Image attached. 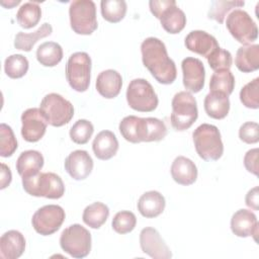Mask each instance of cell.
Here are the masks:
<instances>
[{
	"label": "cell",
	"instance_id": "7bdbcfd3",
	"mask_svg": "<svg viewBox=\"0 0 259 259\" xmlns=\"http://www.w3.org/2000/svg\"><path fill=\"white\" fill-rule=\"evenodd\" d=\"M245 203L247 206L254 210L259 209V187L255 186L250 189L245 197Z\"/></svg>",
	"mask_w": 259,
	"mask_h": 259
},
{
	"label": "cell",
	"instance_id": "1f68e13d",
	"mask_svg": "<svg viewBox=\"0 0 259 259\" xmlns=\"http://www.w3.org/2000/svg\"><path fill=\"white\" fill-rule=\"evenodd\" d=\"M102 17L111 23H117L123 19L126 13V2L123 0H102L100 2Z\"/></svg>",
	"mask_w": 259,
	"mask_h": 259
},
{
	"label": "cell",
	"instance_id": "4316f807",
	"mask_svg": "<svg viewBox=\"0 0 259 259\" xmlns=\"http://www.w3.org/2000/svg\"><path fill=\"white\" fill-rule=\"evenodd\" d=\"M42 166L44 157L40 152L35 150L22 152L16 161V170L22 178L38 173Z\"/></svg>",
	"mask_w": 259,
	"mask_h": 259
},
{
	"label": "cell",
	"instance_id": "f1b7e54d",
	"mask_svg": "<svg viewBox=\"0 0 259 259\" xmlns=\"http://www.w3.org/2000/svg\"><path fill=\"white\" fill-rule=\"evenodd\" d=\"M109 208L106 204L96 201L85 207L82 214L83 222L92 229H99L108 219Z\"/></svg>",
	"mask_w": 259,
	"mask_h": 259
},
{
	"label": "cell",
	"instance_id": "7402d4cb",
	"mask_svg": "<svg viewBox=\"0 0 259 259\" xmlns=\"http://www.w3.org/2000/svg\"><path fill=\"white\" fill-rule=\"evenodd\" d=\"M96 90L104 98L111 99L116 97L122 86L121 75L112 69L104 70L97 76Z\"/></svg>",
	"mask_w": 259,
	"mask_h": 259
},
{
	"label": "cell",
	"instance_id": "3957f363",
	"mask_svg": "<svg viewBox=\"0 0 259 259\" xmlns=\"http://www.w3.org/2000/svg\"><path fill=\"white\" fill-rule=\"evenodd\" d=\"M22 187L29 195L50 199L61 198L65 193L62 178L53 172H38L22 178Z\"/></svg>",
	"mask_w": 259,
	"mask_h": 259
},
{
	"label": "cell",
	"instance_id": "83f0119b",
	"mask_svg": "<svg viewBox=\"0 0 259 259\" xmlns=\"http://www.w3.org/2000/svg\"><path fill=\"white\" fill-rule=\"evenodd\" d=\"M52 32H53V27L48 22L42 23L38 29L30 33H25L20 31L15 35L14 48L20 51L30 52L38 39L51 35Z\"/></svg>",
	"mask_w": 259,
	"mask_h": 259
},
{
	"label": "cell",
	"instance_id": "cb8c5ba5",
	"mask_svg": "<svg viewBox=\"0 0 259 259\" xmlns=\"http://www.w3.org/2000/svg\"><path fill=\"white\" fill-rule=\"evenodd\" d=\"M165 197L156 190L147 191L139 198L138 210L140 213L147 218L153 219L160 215L165 209Z\"/></svg>",
	"mask_w": 259,
	"mask_h": 259
},
{
	"label": "cell",
	"instance_id": "603a6c76",
	"mask_svg": "<svg viewBox=\"0 0 259 259\" xmlns=\"http://www.w3.org/2000/svg\"><path fill=\"white\" fill-rule=\"evenodd\" d=\"M92 150L99 160H109L117 153L118 141L112 132L101 131L93 140Z\"/></svg>",
	"mask_w": 259,
	"mask_h": 259
},
{
	"label": "cell",
	"instance_id": "8fae6325",
	"mask_svg": "<svg viewBox=\"0 0 259 259\" xmlns=\"http://www.w3.org/2000/svg\"><path fill=\"white\" fill-rule=\"evenodd\" d=\"M60 246L74 258H84L91 250V234L79 224L66 228L60 237Z\"/></svg>",
	"mask_w": 259,
	"mask_h": 259
},
{
	"label": "cell",
	"instance_id": "ee69618b",
	"mask_svg": "<svg viewBox=\"0 0 259 259\" xmlns=\"http://www.w3.org/2000/svg\"><path fill=\"white\" fill-rule=\"evenodd\" d=\"M11 179H12V174H11L10 168L6 164L1 163V186H0V188L1 189L6 188L10 184Z\"/></svg>",
	"mask_w": 259,
	"mask_h": 259
},
{
	"label": "cell",
	"instance_id": "ac0fdd59",
	"mask_svg": "<svg viewBox=\"0 0 259 259\" xmlns=\"http://www.w3.org/2000/svg\"><path fill=\"white\" fill-rule=\"evenodd\" d=\"M231 230L234 235L241 238L254 237L257 242L258 221L254 212L249 209L241 208L237 210L231 219Z\"/></svg>",
	"mask_w": 259,
	"mask_h": 259
},
{
	"label": "cell",
	"instance_id": "d4e9b609",
	"mask_svg": "<svg viewBox=\"0 0 259 259\" xmlns=\"http://www.w3.org/2000/svg\"><path fill=\"white\" fill-rule=\"evenodd\" d=\"M204 110L206 114L214 119L225 118L230 110V99L225 93L210 91L204 97Z\"/></svg>",
	"mask_w": 259,
	"mask_h": 259
},
{
	"label": "cell",
	"instance_id": "4dcf8cb0",
	"mask_svg": "<svg viewBox=\"0 0 259 259\" xmlns=\"http://www.w3.org/2000/svg\"><path fill=\"white\" fill-rule=\"evenodd\" d=\"M41 18V9L36 2H26L20 6L16 13L18 24L23 28L35 26Z\"/></svg>",
	"mask_w": 259,
	"mask_h": 259
},
{
	"label": "cell",
	"instance_id": "e0dca14e",
	"mask_svg": "<svg viewBox=\"0 0 259 259\" xmlns=\"http://www.w3.org/2000/svg\"><path fill=\"white\" fill-rule=\"evenodd\" d=\"M65 169L73 179L84 180L92 172L93 160L87 151L76 150L66 158Z\"/></svg>",
	"mask_w": 259,
	"mask_h": 259
},
{
	"label": "cell",
	"instance_id": "9a60e30c",
	"mask_svg": "<svg viewBox=\"0 0 259 259\" xmlns=\"http://www.w3.org/2000/svg\"><path fill=\"white\" fill-rule=\"evenodd\" d=\"M140 246L142 251L154 259H170L172 253L159 232L152 228L146 227L140 233Z\"/></svg>",
	"mask_w": 259,
	"mask_h": 259
},
{
	"label": "cell",
	"instance_id": "8992f818",
	"mask_svg": "<svg viewBox=\"0 0 259 259\" xmlns=\"http://www.w3.org/2000/svg\"><path fill=\"white\" fill-rule=\"evenodd\" d=\"M150 11L161 22L162 27L171 34L179 33L186 25L185 13L174 0H151Z\"/></svg>",
	"mask_w": 259,
	"mask_h": 259
},
{
	"label": "cell",
	"instance_id": "ffe728a7",
	"mask_svg": "<svg viewBox=\"0 0 259 259\" xmlns=\"http://www.w3.org/2000/svg\"><path fill=\"white\" fill-rule=\"evenodd\" d=\"M25 250V238L16 230L5 232L0 238V257L2 259H17Z\"/></svg>",
	"mask_w": 259,
	"mask_h": 259
},
{
	"label": "cell",
	"instance_id": "74e56055",
	"mask_svg": "<svg viewBox=\"0 0 259 259\" xmlns=\"http://www.w3.org/2000/svg\"><path fill=\"white\" fill-rule=\"evenodd\" d=\"M137 225V218L134 212L130 210H121L115 213L112 219V229L117 234L131 233Z\"/></svg>",
	"mask_w": 259,
	"mask_h": 259
},
{
	"label": "cell",
	"instance_id": "484cf974",
	"mask_svg": "<svg viewBox=\"0 0 259 259\" xmlns=\"http://www.w3.org/2000/svg\"><path fill=\"white\" fill-rule=\"evenodd\" d=\"M238 70L251 73L259 69V45H246L238 49L235 58Z\"/></svg>",
	"mask_w": 259,
	"mask_h": 259
},
{
	"label": "cell",
	"instance_id": "d6a6232c",
	"mask_svg": "<svg viewBox=\"0 0 259 259\" xmlns=\"http://www.w3.org/2000/svg\"><path fill=\"white\" fill-rule=\"evenodd\" d=\"M235 88V77L230 70L214 72L209 80V90L227 94H232Z\"/></svg>",
	"mask_w": 259,
	"mask_h": 259
},
{
	"label": "cell",
	"instance_id": "ba28073f",
	"mask_svg": "<svg viewBox=\"0 0 259 259\" xmlns=\"http://www.w3.org/2000/svg\"><path fill=\"white\" fill-rule=\"evenodd\" d=\"M39 109L49 124L63 126L74 116V106L58 93L47 94L40 101Z\"/></svg>",
	"mask_w": 259,
	"mask_h": 259
},
{
	"label": "cell",
	"instance_id": "836d02e7",
	"mask_svg": "<svg viewBox=\"0 0 259 259\" xmlns=\"http://www.w3.org/2000/svg\"><path fill=\"white\" fill-rule=\"evenodd\" d=\"M28 66V60L24 56L15 54L6 58L4 62V71L9 78L18 79L27 73Z\"/></svg>",
	"mask_w": 259,
	"mask_h": 259
},
{
	"label": "cell",
	"instance_id": "7c38bea8",
	"mask_svg": "<svg viewBox=\"0 0 259 259\" xmlns=\"http://www.w3.org/2000/svg\"><path fill=\"white\" fill-rule=\"evenodd\" d=\"M226 26L232 36L244 46L255 41L258 37L257 25L245 10L234 9L227 16Z\"/></svg>",
	"mask_w": 259,
	"mask_h": 259
},
{
	"label": "cell",
	"instance_id": "f35d334b",
	"mask_svg": "<svg viewBox=\"0 0 259 259\" xmlns=\"http://www.w3.org/2000/svg\"><path fill=\"white\" fill-rule=\"evenodd\" d=\"M17 149V141L12 128L6 124H0V156L7 158L13 155Z\"/></svg>",
	"mask_w": 259,
	"mask_h": 259
},
{
	"label": "cell",
	"instance_id": "ab89813d",
	"mask_svg": "<svg viewBox=\"0 0 259 259\" xmlns=\"http://www.w3.org/2000/svg\"><path fill=\"white\" fill-rule=\"evenodd\" d=\"M207 63L209 67L214 71L222 70H230L233 64V58L229 51L224 50L222 48L215 49L207 58Z\"/></svg>",
	"mask_w": 259,
	"mask_h": 259
},
{
	"label": "cell",
	"instance_id": "52a82bcc",
	"mask_svg": "<svg viewBox=\"0 0 259 259\" xmlns=\"http://www.w3.org/2000/svg\"><path fill=\"white\" fill-rule=\"evenodd\" d=\"M71 28L77 34L88 35L97 27L96 6L92 0H75L69 7Z\"/></svg>",
	"mask_w": 259,
	"mask_h": 259
},
{
	"label": "cell",
	"instance_id": "44dd1931",
	"mask_svg": "<svg viewBox=\"0 0 259 259\" xmlns=\"http://www.w3.org/2000/svg\"><path fill=\"white\" fill-rule=\"evenodd\" d=\"M170 172L173 180L180 185H191L197 178V168L194 162L184 156H178L174 159Z\"/></svg>",
	"mask_w": 259,
	"mask_h": 259
},
{
	"label": "cell",
	"instance_id": "5b68a950",
	"mask_svg": "<svg viewBox=\"0 0 259 259\" xmlns=\"http://www.w3.org/2000/svg\"><path fill=\"white\" fill-rule=\"evenodd\" d=\"M171 125L175 131L188 130L198 117V109L195 98L188 91L176 93L171 102Z\"/></svg>",
	"mask_w": 259,
	"mask_h": 259
},
{
	"label": "cell",
	"instance_id": "5bb4252c",
	"mask_svg": "<svg viewBox=\"0 0 259 259\" xmlns=\"http://www.w3.org/2000/svg\"><path fill=\"white\" fill-rule=\"evenodd\" d=\"M21 136L29 143L38 142L47 131L48 121L39 108H28L21 114Z\"/></svg>",
	"mask_w": 259,
	"mask_h": 259
},
{
	"label": "cell",
	"instance_id": "4fadbf2b",
	"mask_svg": "<svg viewBox=\"0 0 259 259\" xmlns=\"http://www.w3.org/2000/svg\"><path fill=\"white\" fill-rule=\"evenodd\" d=\"M66 218L65 210L57 204H48L39 207L32 215L31 224L34 231L42 236L56 233Z\"/></svg>",
	"mask_w": 259,
	"mask_h": 259
},
{
	"label": "cell",
	"instance_id": "30bf717a",
	"mask_svg": "<svg viewBox=\"0 0 259 259\" xmlns=\"http://www.w3.org/2000/svg\"><path fill=\"white\" fill-rule=\"evenodd\" d=\"M91 58L85 52H77L70 56L66 65V78L77 92H85L90 85Z\"/></svg>",
	"mask_w": 259,
	"mask_h": 259
},
{
	"label": "cell",
	"instance_id": "d6986e66",
	"mask_svg": "<svg viewBox=\"0 0 259 259\" xmlns=\"http://www.w3.org/2000/svg\"><path fill=\"white\" fill-rule=\"evenodd\" d=\"M184 45L190 52L207 58L220 46L214 36L204 30H192L185 39Z\"/></svg>",
	"mask_w": 259,
	"mask_h": 259
},
{
	"label": "cell",
	"instance_id": "8d00e7d4",
	"mask_svg": "<svg viewBox=\"0 0 259 259\" xmlns=\"http://www.w3.org/2000/svg\"><path fill=\"white\" fill-rule=\"evenodd\" d=\"M240 100L244 106L251 109L259 107V78L247 83L240 91Z\"/></svg>",
	"mask_w": 259,
	"mask_h": 259
},
{
	"label": "cell",
	"instance_id": "60d3db41",
	"mask_svg": "<svg viewBox=\"0 0 259 259\" xmlns=\"http://www.w3.org/2000/svg\"><path fill=\"white\" fill-rule=\"evenodd\" d=\"M239 138L246 144H256L259 141V125L254 121L244 122L239 128Z\"/></svg>",
	"mask_w": 259,
	"mask_h": 259
},
{
	"label": "cell",
	"instance_id": "2e32d148",
	"mask_svg": "<svg viewBox=\"0 0 259 259\" xmlns=\"http://www.w3.org/2000/svg\"><path fill=\"white\" fill-rule=\"evenodd\" d=\"M183 74V85L188 92L197 93L204 86L205 70L203 63L192 57L185 58L181 63Z\"/></svg>",
	"mask_w": 259,
	"mask_h": 259
},
{
	"label": "cell",
	"instance_id": "277c9868",
	"mask_svg": "<svg viewBox=\"0 0 259 259\" xmlns=\"http://www.w3.org/2000/svg\"><path fill=\"white\" fill-rule=\"evenodd\" d=\"M192 139L198 156L204 161H217L224 153V145L219 128L209 123L198 125L193 134Z\"/></svg>",
	"mask_w": 259,
	"mask_h": 259
},
{
	"label": "cell",
	"instance_id": "9c48e42d",
	"mask_svg": "<svg viewBox=\"0 0 259 259\" xmlns=\"http://www.w3.org/2000/svg\"><path fill=\"white\" fill-rule=\"evenodd\" d=\"M126 101L131 108L140 112H151L157 108L159 103L153 86L142 78L130 82L126 89Z\"/></svg>",
	"mask_w": 259,
	"mask_h": 259
},
{
	"label": "cell",
	"instance_id": "6da1fadb",
	"mask_svg": "<svg viewBox=\"0 0 259 259\" xmlns=\"http://www.w3.org/2000/svg\"><path fill=\"white\" fill-rule=\"evenodd\" d=\"M142 61L161 84H172L177 77L175 63L169 58L165 44L157 37H147L141 45Z\"/></svg>",
	"mask_w": 259,
	"mask_h": 259
},
{
	"label": "cell",
	"instance_id": "f546056e",
	"mask_svg": "<svg viewBox=\"0 0 259 259\" xmlns=\"http://www.w3.org/2000/svg\"><path fill=\"white\" fill-rule=\"evenodd\" d=\"M36 59L45 67H54L63 59V49L55 41H46L36 50Z\"/></svg>",
	"mask_w": 259,
	"mask_h": 259
},
{
	"label": "cell",
	"instance_id": "b9f144b4",
	"mask_svg": "<svg viewBox=\"0 0 259 259\" xmlns=\"http://www.w3.org/2000/svg\"><path fill=\"white\" fill-rule=\"evenodd\" d=\"M258 154L259 150L258 148L249 150L245 156H244V165L248 172L258 176Z\"/></svg>",
	"mask_w": 259,
	"mask_h": 259
},
{
	"label": "cell",
	"instance_id": "d590c367",
	"mask_svg": "<svg viewBox=\"0 0 259 259\" xmlns=\"http://www.w3.org/2000/svg\"><path fill=\"white\" fill-rule=\"evenodd\" d=\"M94 132V126L87 119H78L70 128L71 140L78 144L84 145L88 143Z\"/></svg>",
	"mask_w": 259,
	"mask_h": 259
},
{
	"label": "cell",
	"instance_id": "f6af8a7d",
	"mask_svg": "<svg viewBox=\"0 0 259 259\" xmlns=\"http://www.w3.org/2000/svg\"><path fill=\"white\" fill-rule=\"evenodd\" d=\"M19 3H20V1H19V0H17V1H12V2H8L7 4L1 3V5H2V6H4V7H6V8H11V7H13V6H15V5L19 4Z\"/></svg>",
	"mask_w": 259,
	"mask_h": 259
},
{
	"label": "cell",
	"instance_id": "e575fe53",
	"mask_svg": "<svg viewBox=\"0 0 259 259\" xmlns=\"http://www.w3.org/2000/svg\"><path fill=\"white\" fill-rule=\"evenodd\" d=\"M244 1H227V0H214L211 2L207 16L210 19L215 20L219 23H223L226 15L233 8H240L244 6Z\"/></svg>",
	"mask_w": 259,
	"mask_h": 259
},
{
	"label": "cell",
	"instance_id": "7a4b0ae2",
	"mask_svg": "<svg viewBox=\"0 0 259 259\" xmlns=\"http://www.w3.org/2000/svg\"><path fill=\"white\" fill-rule=\"evenodd\" d=\"M118 128L124 140L133 144L159 142L167 135L166 124L156 117L128 115L121 119Z\"/></svg>",
	"mask_w": 259,
	"mask_h": 259
}]
</instances>
